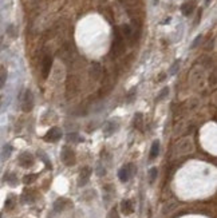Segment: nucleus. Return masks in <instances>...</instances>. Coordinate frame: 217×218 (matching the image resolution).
<instances>
[{
	"label": "nucleus",
	"mask_w": 217,
	"mask_h": 218,
	"mask_svg": "<svg viewBox=\"0 0 217 218\" xmlns=\"http://www.w3.org/2000/svg\"><path fill=\"white\" fill-rule=\"evenodd\" d=\"M201 39H202V36H201V35H200V36H197V38H196V40H194V42H193V44H192V48H196V47L198 46V43L201 42Z\"/></svg>",
	"instance_id": "cd10ccee"
},
{
	"label": "nucleus",
	"mask_w": 217,
	"mask_h": 218,
	"mask_svg": "<svg viewBox=\"0 0 217 218\" xmlns=\"http://www.w3.org/2000/svg\"><path fill=\"white\" fill-rule=\"evenodd\" d=\"M193 10H194V3L193 2L185 3V4H182V7H181V11L185 16H189V15L193 12Z\"/></svg>",
	"instance_id": "9b49d317"
},
{
	"label": "nucleus",
	"mask_w": 217,
	"mask_h": 218,
	"mask_svg": "<svg viewBox=\"0 0 217 218\" xmlns=\"http://www.w3.org/2000/svg\"><path fill=\"white\" fill-rule=\"evenodd\" d=\"M91 175V169L90 167H83L79 173V179H78V185L79 186H84L90 179Z\"/></svg>",
	"instance_id": "6e6552de"
},
{
	"label": "nucleus",
	"mask_w": 217,
	"mask_h": 218,
	"mask_svg": "<svg viewBox=\"0 0 217 218\" xmlns=\"http://www.w3.org/2000/svg\"><path fill=\"white\" fill-rule=\"evenodd\" d=\"M6 78H7V74H6V71L0 72V88H2L3 86H4V83H6Z\"/></svg>",
	"instance_id": "b1692460"
},
{
	"label": "nucleus",
	"mask_w": 217,
	"mask_h": 218,
	"mask_svg": "<svg viewBox=\"0 0 217 218\" xmlns=\"http://www.w3.org/2000/svg\"><path fill=\"white\" fill-rule=\"evenodd\" d=\"M212 84H216V72H212Z\"/></svg>",
	"instance_id": "c756f323"
},
{
	"label": "nucleus",
	"mask_w": 217,
	"mask_h": 218,
	"mask_svg": "<svg viewBox=\"0 0 217 218\" xmlns=\"http://www.w3.org/2000/svg\"><path fill=\"white\" fill-rule=\"evenodd\" d=\"M114 130H115V126H114V123H106L105 126H103V134L106 136H110L114 132Z\"/></svg>",
	"instance_id": "dca6fc26"
},
{
	"label": "nucleus",
	"mask_w": 217,
	"mask_h": 218,
	"mask_svg": "<svg viewBox=\"0 0 217 218\" xmlns=\"http://www.w3.org/2000/svg\"><path fill=\"white\" fill-rule=\"evenodd\" d=\"M158 153H160V142L156 141V142H153L152 149H150V159H154L158 155Z\"/></svg>",
	"instance_id": "f8f14e48"
},
{
	"label": "nucleus",
	"mask_w": 217,
	"mask_h": 218,
	"mask_svg": "<svg viewBox=\"0 0 217 218\" xmlns=\"http://www.w3.org/2000/svg\"><path fill=\"white\" fill-rule=\"evenodd\" d=\"M121 209H122V213L125 216H130L134 210L133 202H131L130 199H125V201H122V204H121Z\"/></svg>",
	"instance_id": "9d476101"
},
{
	"label": "nucleus",
	"mask_w": 217,
	"mask_h": 218,
	"mask_svg": "<svg viewBox=\"0 0 217 218\" xmlns=\"http://www.w3.org/2000/svg\"><path fill=\"white\" fill-rule=\"evenodd\" d=\"M14 205H15V202H14V199H12V198L7 199V202H6V208H7V209H12V208H14Z\"/></svg>",
	"instance_id": "bb28decb"
},
{
	"label": "nucleus",
	"mask_w": 217,
	"mask_h": 218,
	"mask_svg": "<svg viewBox=\"0 0 217 218\" xmlns=\"http://www.w3.org/2000/svg\"><path fill=\"white\" fill-rule=\"evenodd\" d=\"M177 146H178L177 150H178L180 154H188V153H190V151L193 150V142H192V139L190 138L184 139V141L180 142Z\"/></svg>",
	"instance_id": "0eeeda50"
},
{
	"label": "nucleus",
	"mask_w": 217,
	"mask_h": 218,
	"mask_svg": "<svg viewBox=\"0 0 217 218\" xmlns=\"http://www.w3.org/2000/svg\"><path fill=\"white\" fill-rule=\"evenodd\" d=\"M101 71H102V68L98 63H94L91 66V76H93L94 79H98L99 75H101Z\"/></svg>",
	"instance_id": "4468645a"
},
{
	"label": "nucleus",
	"mask_w": 217,
	"mask_h": 218,
	"mask_svg": "<svg viewBox=\"0 0 217 218\" xmlns=\"http://www.w3.org/2000/svg\"><path fill=\"white\" fill-rule=\"evenodd\" d=\"M7 182H8L11 186H15L16 182H17V179H16V177L14 175V174H11V175H8V178H7Z\"/></svg>",
	"instance_id": "5701e85b"
},
{
	"label": "nucleus",
	"mask_w": 217,
	"mask_h": 218,
	"mask_svg": "<svg viewBox=\"0 0 217 218\" xmlns=\"http://www.w3.org/2000/svg\"><path fill=\"white\" fill-rule=\"evenodd\" d=\"M67 141H68V142H79L80 138H79L78 134L72 132V134H68V135H67Z\"/></svg>",
	"instance_id": "aec40b11"
},
{
	"label": "nucleus",
	"mask_w": 217,
	"mask_h": 218,
	"mask_svg": "<svg viewBox=\"0 0 217 218\" xmlns=\"http://www.w3.org/2000/svg\"><path fill=\"white\" fill-rule=\"evenodd\" d=\"M23 201L24 202H32V201H34L32 191H24V193H23Z\"/></svg>",
	"instance_id": "6ab92c4d"
},
{
	"label": "nucleus",
	"mask_w": 217,
	"mask_h": 218,
	"mask_svg": "<svg viewBox=\"0 0 217 218\" xmlns=\"http://www.w3.org/2000/svg\"><path fill=\"white\" fill-rule=\"evenodd\" d=\"M11 151H12V147H11L10 145H7L4 147V150H3V158H8L10 154H11Z\"/></svg>",
	"instance_id": "4be33fe9"
},
{
	"label": "nucleus",
	"mask_w": 217,
	"mask_h": 218,
	"mask_svg": "<svg viewBox=\"0 0 217 218\" xmlns=\"http://www.w3.org/2000/svg\"><path fill=\"white\" fill-rule=\"evenodd\" d=\"M62 161L66 166H72L75 163V153L70 147H64L62 150Z\"/></svg>",
	"instance_id": "7ed1b4c3"
},
{
	"label": "nucleus",
	"mask_w": 217,
	"mask_h": 218,
	"mask_svg": "<svg viewBox=\"0 0 217 218\" xmlns=\"http://www.w3.org/2000/svg\"><path fill=\"white\" fill-rule=\"evenodd\" d=\"M135 171H137V169L134 167V165L129 163V165H126L125 167H122L119 170L118 177H119V179L122 181V182H127V181L135 174Z\"/></svg>",
	"instance_id": "f03ea898"
},
{
	"label": "nucleus",
	"mask_w": 217,
	"mask_h": 218,
	"mask_svg": "<svg viewBox=\"0 0 217 218\" xmlns=\"http://www.w3.org/2000/svg\"><path fill=\"white\" fill-rule=\"evenodd\" d=\"M134 123H135V126H137L138 128H141V124H142V115L141 114H137L135 115V118H134Z\"/></svg>",
	"instance_id": "412c9836"
},
{
	"label": "nucleus",
	"mask_w": 217,
	"mask_h": 218,
	"mask_svg": "<svg viewBox=\"0 0 217 218\" xmlns=\"http://www.w3.org/2000/svg\"><path fill=\"white\" fill-rule=\"evenodd\" d=\"M62 138V131L60 128L58 127H51L48 131H47V134L45 136V141L46 142H56L59 141V139Z\"/></svg>",
	"instance_id": "39448f33"
},
{
	"label": "nucleus",
	"mask_w": 217,
	"mask_h": 218,
	"mask_svg": "<svg viewBox=\"0 0 217 218\" xmlns=\"http://www.w3.org/2000/svg\"><path fill=\"white\" fill-rule=\"evenodd\" d=\"M66 204H67V201H66L64 198H60L54 204V209L56 210V212H62V210L66 208Z\"/></svg>",
	"instance_id": "2eb2a0df"
},
{
	"label": "nucleus",
	"mask_w": 217,
	"mask_h": 218,
	"mask_svg": "<svg viewBox=\"0 0 217 218\" xmlns=\"http://www.w3.org/2000/svg\"><path fill=\"white\" fill-rule=\"evenodd\" d=\"M19 165L23 167H31L34 165V157L30 153H23L19 157Z\"/></svg>",
	"instance_id": "1a4fd4ad"
},
{
	"label": "nucleus",
	"mask_w": 217,
	"mask_h": 218,
	"mask_svg": "<svg viewBox=\"0 0 217 218\" xmlns=\"http://www.w3.org/2000/svg\"><path fill=\"white\" fill-rule=\"evenodd\" d=\"M51 67H52V58H51V55H46V56L43 58V62H42V75L45 79L48 78Z\"/></svg>",
	"instance_id": "423d86ee"
},
{
	"label": "nucleus",
	"mask_w": 217,
	"mask_h": 218,
	"mask_svg": "<svg viewBox=\"0 0 217 218\" xmlns=\"http://www.w3.org/2000/svg\"><path fill=\"white\" fill-rule=\"evenodd\" d=\"M157 174H158V171H157V169H156V167L150 169V171H149V182H150V183H153L154 181H156Z\"/></svg>",
	"instance_id": "a211bd4d"
},
{
	"label": "nucleus",
	"mask_w": 217,
	"mask_h": 218,
	"mask_svg": "<svg viewBox=\"0 0 217 218\" xmlns=\"http://www.w3.org/2000/svg\"><path fill=\"white\" fill-rule=\"evenodd\" d=\"M178 66H180L178 62H176V63L173 64V67H172V70H170V74H172V75H173V74H176V71H177V67H178Z\"/></svg>",
	"instance_id": "c85d7f7f"
},
{
	"label": "nucleus",
	"mask_w": 217,
	"mask_h": 218,
	"mask_svg": "<svg viewBox=\"0 0 217 218\" xmlns=\"http://www.w3.org/2000/svg\"><path fill=\"white\" fill-rule=\"evenodd\" d=\"M168 92H169V88H164V90L161 91V94L157 97L156 101H157V102H158V101H161V99H162V98L165 97V95H168Z\"/></svg>",
	"instance_id": "393cba45"
},
{
	"label": "nucleus",
	"mask_w": 217,
	"mask_h": 218,
	"mask_svg": "<svg viewBox=\"0 0 217 218\" xmlns=\"http://www.w3.org/2000/svg\"><path fill=\"white\" fill-rule=\"evenodd\" d=\"M34 107V95L30 90L25 91L24 98H23V103H21V109H23L24 113H30Z\"/></svg>",
	"instance_id": "20e7f679"
},
{
	"label": "nucleus",
	"mask_w": 217,
	"mask_h": 218,
	"mask_svg": "<svg viewBox=\"0 0 217 218\" xmlns=\"http://www.w3.org/2000/svg\"><path fill=\"white\" fill-rule=\"evenodd\" d=\"M119 32H121V35L123 36V39H125V38H126V39L131 38V27H130L129 24H123L122 28L119 29Z\"/></svg>",
	"instance_id": "ddd939ff"
},
{
	"label": "nucleus",
	"mask_w": 217,
	"mask_h": 218,
	"mask_svg": "<svg viewBox=\"0 0 217 218\" xmlns=\"http://www.w3.org/2000/svg\"><path fill=\"white\" fill-rule=\"evenodd\" d=\"M123 51V36L121 35L119 28L114 29V42H113V54L119 55Z\"/></svg>",
	"instance_id": "f257e3e1"
},
{
	"label": "nucleus",
	"mask_w": 217,
	"mask_h": 218,
	"mask_svg": "<svg viewBox=\"0 0 217 218\" xmlns=\"http://www.w3.org/2000/svg\"><path fill=\"white\" fill-rule=\"evenodd\" d=\"M36 178H38V175H36V174H28V175H25L24 178H23V182L25 185H30L32 182H35Z\"/></svg>",
	"instance_id": "f3484780"
},
{
	"label": "nucleus",
	"mask_w": 217,
	"mask_h": 218,
	"mask_svg": "<svg viewBox=\"0 0 217 218\" xmlns=\"http://www.w3.org/2000/svg\"><path fill=\"white\" fill-rule=\"evenodd\" d=\"M107 218H121L119 217V214H118V212H117L115 209H113L111 212L109 213V216H107Z\"/></svg>",
	"instance_id": "a878e982"
}]
</instances>
